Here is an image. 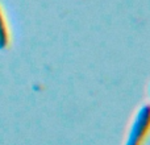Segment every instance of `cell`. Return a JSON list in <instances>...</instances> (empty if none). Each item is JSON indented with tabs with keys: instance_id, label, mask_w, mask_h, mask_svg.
<instances>
[{
	"instance_id": "1",
	"label": "cell",
	"mask_w": 150,
	"mask_h": 145,
	"mask_svg": "<svg viewBox=\"0 0 150 145\" xmlns=\"http://www.w3.org/2000/svg\"><path fill=\"white\" fill-rule=\"evenodd\" d=\"M150 136V103L142 104L132 117L124 145H145Z\"/></svg>"
},
{
	"instance_id": "3",
	"label": "cell",
	"mask_w": 150,
	"mask_h": 145,
	"mask_svg": "<svg viewBox=\"0 0 150 145\" xmlns=\"http://www.w3.org/2000/svg\"><path fill=\"white\" fill-rule=\"evenodd\" d=\"M149 96H150V87H149Z\"/></svg>"
},
{
	"instance_id": "2",
	"label": "cell",
	"mask_w": 150,
	"mask_h": 145,
	"mask_svg": "<svg viewBox=\"0 0 150 145\" xmlns=\"http://www.w3.org/2000/svg\"><path fill=\"white\" fill-rule=\"evenodd\" d=\"M11 33H9V26H8L7 16L3 9L1 4H0V49H5L9 44Z\"/></svg>"
}]
</instances>
